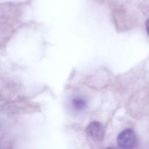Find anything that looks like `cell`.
<instances>
[{
    "instance_id": "6da1fadb",
    "label": "cell",
    "mask_w": 149,
    "mask_h": 149,
    "mask_svg": "<svg viewBox=\"0 0 149 149\" xmlns=\"http://www.w3.org/2000/svg\"><path fill=\"white\" fill-rule=\"evenodd\" d=\"M117 141L121 149H132L136 145V136L132 130L126 129L119 133Z\"/></svg>"
},
{
    "instance_id": "277c9868",
    "label": "cell",
    "mask_w": 149,
    "mask_h": 149,
    "mask_svg": "<svg viewBox=\"0 0 149 149\" xmlns=\"http://www.w3.org/2000/svg\"><path fill=\"white\" fill-rule=\"evenodd\" d=\"M146 29L147 33L149 35V18L146 20Z\"/></svg>"
},
{
    "instance_id": "3957f363",
    "label": "cell",
    "mask_w": 149,
    "mask_h": 149,
    "mask_svg": "<svg viewBox=\"0 0 149 149\" xmlns=\"http://www.w3.org/2000/svg\"><path fill=\"white\" fill-rule=\"evenodd\" d=\"M72 104L74 108L78 111L83 110L87 106L86 101L79 98H74L72 101Z\"/></svg>"
},
{
    "instance_id": "5b68a950",
    "label": "cell",
    "mask_w": 149,
    "mask_h": 149,
    "mask_svg": "<svg viewBox=\"0 0 149 149\" xmlns=\"http://www.w3.org/2000/svg\"><path fill=\"white\" fill-rule=\"evenodd\" d=\"M116 149L115 148H114V147H107V148H105V149Z\"/></svg>"
},
{
    "instance_id": "7a4b0ae2",
    "label": "cell",
    "mask_w": 149,
    "mask_h": 149,
    "mask_svg": "<svg viewBox=\"0 0 149 149\" xmlns=\"http://www.w3.org/2000/svg\"><path fill=\"white\" fill-rule=\"evenodd\" d=\"M86 132L88 136L94 141L100 142L103 139L104 129L100 122L93 121L86 128Z\"/></svg>"
}]
</instances>
